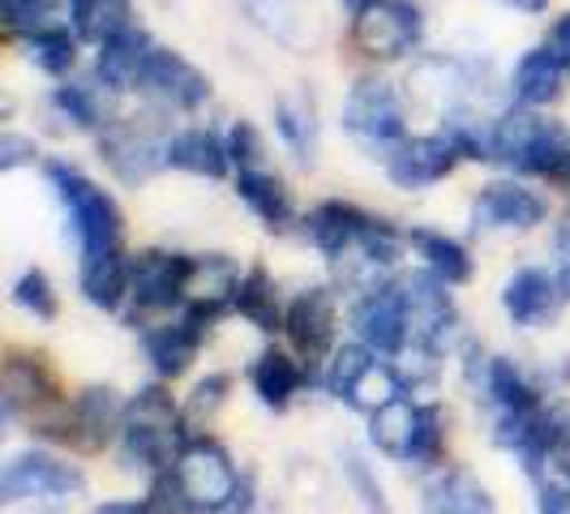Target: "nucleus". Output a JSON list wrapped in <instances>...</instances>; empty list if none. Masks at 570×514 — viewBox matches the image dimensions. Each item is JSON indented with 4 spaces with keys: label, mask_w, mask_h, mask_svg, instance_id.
I'll return each instance as SVG.
<instances>
[{
    "label": "nucleus",
    "mask_w": 570,
    "mask_h": 514,
    "mask_svg": "<svg viewBox=\"0 0 570 514\" xmlns=\"http://www.w3.org/2000/svg\"><path fill=\"white\" fill-rule=\"evenodd\" d=\"M185 416L176 412V403L164 386H142L134 403L125 407V425H120V455L129 467L146 472H164L185 451Z\"/></svg>",
    "instance_id": "1"
},
{
    "label": "nucleus",
    "mask_w": 570,
    "mask_h": 514,
    "mask_svg": "<svg viewBox=\"0 0 570 514\" xmlns=\"http://www.w3.org/2000/svg\"><path fill=\"white\" fill-rule=\"evenodd\" d=\"M493 159L528 176H549L570 189V134L532 112H507L493 120Z\"/></svg>",
    "instance_id": "2"
},
{
    "label": "nucleus",
    "mask_w": 570,
    "mask_h": 514,
    "mask_svg": "<svg viewBox=\"0 0 570 514\" xmlns=\"http://www.w3.org/2000/svg\"><path fill=\"white\" fill-rule=\"evenodd\" d=\"M48 180L69 215V228L78 236L82 254H104V249L125 245V219H120L112 194H104L95 180H86L82 171L69 164H48Z\"/></svg>",
    "instance_id": "3"
},
{
    "label": "nucleus",
    "mask_w": 570,
    "mask_h": 514,
    "mask_svg": "<svg viewBox=\"0 0 570 514\" xmlns=\"http://www.w3.org/2000/svg\"><path fill=\"white\" fill-rule=\"evenodd\" d=\"M168 134L150 120V116H125V120H108L104 138H99V155L112 168L116 180L125 185H142L159 168H168Z\"/></svg>",
    "instance_id": "4"
},
{
    "label": "nucleus",
    "mask_w": 570,
    "mask_h": 514,
    "mask_svg": "<svg viewBox=\"0 0 570 514\" xmlns=\"http://www.w3.org/2000/svg\"><path fill=\"white\" fill-rule=\"evenodd\" d=\"M343 129L365 146H400L407 138L400 90L382 78H361L343 99Z\"/></svg>",
    "instance_id": "5"
},
{
    "label": "nucleus",
    "mask_w": 570,
    "mask_h": 514,
    "mask_svg": "<svg viewBox=\"0 0 570 514\" xmlns=\"http://www.w3.org/2000/svg\"><path fill=\"white\" fill-rule=\"evenodd\" d=\"M425 34V13L412 0H373L356 18L352 39L370 60H400L407 57Z\"/></svg>",
    "instance_id": "6"
},
{
    "label": "nucleus",
    "mask_w": 570,
    "mask_h": 514,
    "mask_svg": "<svg viewBox=\"0 0 570 514\" xmlns=\"http://www.w3.org/2000/svg\"><path fill=\"white\" fill-rule=\"evenodd\" d=\"M194 279V257L168 254V249H142L129 261V296L138 314H164V309H185Z\"/></svg>",
    "instance_id": "7"
},
{
    "label": "nucleus",
    "mask_w": 570,
    "mask_h": 514,
    "mask_svg": "<svg viewBox=\"0 0 570 514\" xmlns=\"http://www.w3.org/2000/svg\"><path fill=\"white\" fill-rule=\"evenodd\" d=\"M176 472H180V481L189 488L194 506L206 514L228 506L232 497H236V488H240V476L232 467L228 451L219 442H210V437H189L180 458H176Z\"/></svg>",
    "instance_id": "8"
},
{
    "label": "nucleus",
    "mask_w": 570,
    "mask_h": 514,
    "mask_svg": "<svg viewBox=\"0 0 570 514\" xmlns=\"http://www.w3.org/2000/svg\"><path fill=\"white\" fill-rule=\"evenodd\" d=\"M403 300H407V343L412 347H425V352H442V343L451 339L455 330V300L446 291V279H438L433 270L425 275H407L400 279Z\"/></svg>",
    "instance_id": "9"
},
{
    "label": "nucleus",
    "mask_w": 570,
    "mask_h": 514,
    "mask_svg": "<svg viewBox=\"0 0 570 514\" xmlns=\"http://www.w3.org/2000/svg\"><path fill=\"white\" fill-rule=\"evenodd\" d=\"M86 488V476L57 455L22 451L4 463L0 472V497L4 502H27V497H73Z\"/></svg>",
    "instance_id": "10"
},
{
    "label": "nucleus",
    "mask_w": 570,
    "mask_h": 514,
    "mask_svg": "<svg viewBox=\"0 0 570 514\" xmlns=\"http://www.w3.org/2000/svg\"><path fill=\"white\" fill-rule=\"evenodd\" d=\"M138 90L150 95L155 103H164V108H176V112H198L202 103L210 99V78L202 73L198 65H189L180 52L155 48L150 60H146Z\"/></svg>",
    "instance_id": "11"
},
{
    "label": "nucleus",
    "mask_w": 570,
    "mask_h": 514,
    "mask_svg": "<svg viewBox=\"0 0 570 514\" xmlns=\"http://www.w3.org/2000/svg\"><path fill=\"white\" fill-rule=\"evenodd\" d=\"M567 428L558 425V416H553V412H544V407H528V412H502V421H498V433H493V437H498V446H502V451L519 455V463H523L532 476H541L549 455H558V446H562Z\"/></svg>",
    "instance_id": "12"
},
{
    "label": "nucleus",
    "mask_w": 570,
    "mask_h": 514,
    "mask_svg": "<svg viewBox=\"0 0 570 514\" xmlns=\"http://www.w3.org/2000/svg\"><path fill=\"white\" fill-rule=\"evenodd\" d=\"M463 159L459 146L446 134H425V138H403L391 159H386V176L400 189H429L438 180H446L455 164Z\"/></svg>",
    "instance_id": "13"
},
{
    "label": "nucleus",
    "mask_w": 570,
    "mask_h": 514,
    "mask_svg": "<svg viewBox=\"0 0 570 514\" xmlns=\"http://www.w3.org/2000/svg\"><path fill=\"white\" fill-rule=\"evenodd\" d=\"M352 326H356L361 343H370L373 352H382V356L403 352L407 347V300H403V287L400 284L373 287L370 296L356 305Z\"/></svg>",
    "instance_id": "14"
},
{
    "label": "nucleus",
    "mask_w": 570,
    "mask_h": 514,
    "mask_svg": "<svg viewBox=\"0 0 570 514\" xmlns=\"http://www.w3.org/2000/svg\"><path fill=\"white\" fill-rule=\"evenodd\" d=\"M287 339L292 347L317 365L322 356H331V343H335V296L326 291V287H309V291H301L296 300H292V309H287V322H284Z\"/></svg>",
    "instance_id": "15"
},
{
    "label": "nucleus",
    "mask_w": 570,
    "mask_h": 514,
    "mask_svg": "<svg viewBox=\"0 0 570 514\" xmlns=\"http://www.w3.org/2000/svg\"><path fill=\"white\" fill-rule=\"evenodd\" d=\"M562 300H570L558 275H544L537 266L519 270L514 279L502 287V309L511 314L514 326H549L553 317L562 314Z\"/></svg>",
    "instance_id": "16"
},
{
    "label": "nucleus",
    "mask_w": 570,
    "mask_h": 514,
    "mask_svg": "<svg viewBox=\"0 0 570 514\" xmlns=\"http://www.w3.org/2000/svg\"><path fill=\"white\" fill-rule=\"evenodd\" d=\"M125 425V412H120V403L108 386H90L82 391L73 407H69V421L60 428L57 437L60 442H78L82 451H104L108 442H112L116 433Z\"/></svg>",
    "instance_id": "17"
},
{
    "label": "nucleus",
    "mask_w": 570,
    "mask_h": 514,
    "mask_svg": "<svg viewBox=\"0 0 570 514\" xmlns=\"http://www.w3.org/2000/svg\"><path fill=\"white\" fill-rule=\"evenodd\" d=\"M472 224L476 228H537L544 224V201L541 194L514 185V180H493L481 189V198L472 201Z\"/></svg>",
    "instance_id": "18"
},
{
    "label": "nucleus",
    "mask_w": 570,
    "mask_h": 514,
    "mask_svg": "<svg viewBox=\"0 0 570 514\" xmlns=\"http://www.w3.org/2000/svg\"><path fill=\"white\" fill-rule=\"evenodd\" d=\"M155 52V39L142 27H125L120 34H112L108 43H99V57H95V78L108 86L112 95H129L142 82L146 60Z\"/></svg>",
    "instance_id": "19"
},
{
    "label": "nucleus",
    "mask_w": 570,
    "mask_h": 514,
    "mask_svg": "<svg viewBox=\"0 0 570 514\" xmlns=\"http://www.w3.org/2000/svg\"><path fill=\"white\" fill-rule=\"evenodd\" d=\"M567 78H570V65L544 43V48H532L528 57L514 65L511 95L523 108H549L553 99H562Z\"/></svg>",
    "instance_id": "20"
},
{
    "label": "nucleus",
    "mask_w": 570,
    "mask_h": 514,
    "mask_svg": "<svg viewBox=\"0 0 570 514\" xmlns=\"http://www.w3.org/2000/svg\"><path fill=\"white\" fill-rule=\"evenodd\" d=\"M365 210H356L352 201H322L309 210V219H305V228H309V240H314V249L322 257H331V261H340L356 249V236L365 228Z\"/></svg>",
    "instance_id": "21"
},
{
    "label": "nucleus",
    "mask_w": 570,
    "mask_h": 514,
    "mask_svg": "<svg viewBox=\"0 0 570 514\" xmlns=\"http://www.w3.org/2000/svg\"><path fill=\"white\" fill-rule=\"evenodd\" d=\"M129 261L125 245L120 249H104V254H82V270H78V284L82 296L95 309H120V300L129 296Z\"/></svg>",
    "instance_id": "22"
},
{
    "label": "nucleus",
    "mask_w": 570,
    "mask_h": 514,
    "mask_svg": "<svg viewBox=\"0 0 570 514\" xmlns=\"http://www.w3.org/2000/svg\"><path fill=\"white\" fill-rule=\"evenodd\" d=\"M202 339H206V330H202L198 322H189V317L180 314L168 326L146 330V356H150V365H155L159 377H180V373L194 365Z\"/></svg>",
    "instance_id": "23"
},
{
    "label": "nucleus",
    "mask_w": 570,
    "mask_h": 514,
    "mask_svg": "<svg viewBox=\"0 0 570 514\" xmlns=\"http://www.w3.org/2000/svg\"><path fill=\"white\" fill-rule=\"evenodd\" d=\"M425 514H498L489 488L472 472H442L425 485Z\"/></svg>",
    "instance_id": "24"
},
{
    "label": "nucleus",
    "mask_w": 570,
    "mask_h": 514,
    "mask_svg": "<svg viewBox=\"0 0 570 514\" xmlns=\"http://www.w3.org/2000/svg\"><path fill=\"white\" fill-rule=\"evenodd\" d=\"M168 168L189 171V176H206V180H219L228 176L232 155L228 142H219L210 129H185L168 142Z\"/></svg>",
    "instance_id": "25"
},
{
    "label": "nucleus",
    "mask_w": 570,
    "mask_h": 514,
    "mask_svg": "<svg viewBox=\"0 0 570 514\" xmlns=\"http://www.w3.org/2000/svg\"><path fill=\"white\" fill-rule=\"evenodd\" d=\"M416 428H421V407L407 403L403 395L391 399L386 407H377L370 416L373 446H377L382 455L403 458V463H412V455H416Z\"/></svg>",
    "instance_id": "26"
},
{
    "label": "nucleus",
    "mask_w": 570,
    "mask_h": 514,
    "mask_svg": "<svg viewBox=\"0 0 570 514\" xmlns=\"http://www.w3.org/2000/svg\"><path fill=\"white\" fill-rule=\"evenodd\" d=\"M245 9L257 27L275 34L287 48H301L314 39V13L305 0H245Z\"/></svg>",
    "instance_id": "27"
},
{
    "label": "nucleus",
    "mask_w": 570,
    "mask_h": 514,
    "mask_svg": "<svg viewBox=\"0 0 570 514\" xmlns=\"http://www.w3.org/2000/svg\"><path fill=\"white\" fill-rule=\"evenodd\" d=\"M57 377L39 356L9 360V369H4V421H13L22 412V403H57Z\"/></svg>",
    "instance_id": "28"
},
{
    "label": "nucleus",
    "mask_w": 570,
    "mask_h": 514,
    "mask_svg": "<svg viewBox=\"0 0 570 514\" xmlns=\"http://www.w3.org/2000/svg\"><path fill=\"white\" fill-rule=\"evenodd\" d=\"M236 194H240V201L254 210L266 228H287L292 224V198H287L279 176H271V171L262 168L240 171L236 176Z\"/></svg>",
    "instance_id": "29"
},
{
    "label": "nucleus",
    "mask_w": 570,
    "mask_h": 514,
    "mask_svg": "<svg viewBox=\"0 0 570 514\" xmlns=\"http://www.w3.org/2000/svg\"><path fill=\"white\" fill-rule=\"evenodd\" d=\"M275 129L279 138L287 142V150L301 159V164H314L317 159V112H314V99L305 90L296 95H284L275 103Z\"/></svg>",
    "instance_id": "30"
},
{
    "label": "nucleus",
    "mask_w": 570,
    "mask_h": 514,
    "mask_svg": "<svg viewBox=\"0 0 570 514\" xmlns=\"http://www.w3.org/2000/svg\"><path fill=\"white\" fill-rule=\"evenodd\" d=\"M236 314L245 317V322H254L257 330H284L287 314L279 309L275 279L262 266L240 275V284H236Z\"/></svg>",
    "instance_id": "31"
},
{
    "label": "nucleus",
    "mask_w": 570,
    "mask_h": 514,
    "mask_svg": "<svg viewBox=\"0 0 570 514\" xmlns=\"http://www.w3.org/2000/svg\"><path fill=\"white\" fill-rule=\"evenodd\" d=\"M407 245L425 257V266L438 279H446L451 287L472 279V257H468V249H463L459 240H451V236L429 231V228H412L407 231Z\"/></svg>",
    "instance_id": "32"
},
{
    "label": "nucleus",
    "mask_w": 570,
    "mask_h": 514,
    "mask_svg": "<svg viewBox=\"0 0 570 514\" xmlns=\"http://www.w3.org/2000/svg\"><path fill=\"white\" fill-rule=\"evenodd\" d=\"M69 22L86 43H108L112 34L134 27L129 18V0H69Z\"/></svg>",
    "instance_id": "33"
},
{
    "label": "nucleus",
    "mask_w": 570,
    "mask_h": 514,
    "mask_svg": "<svg viewBox=\"0 0 570 514\" xmlns=\"http://www.w3.org/2000/svg\"><path fill=\"white\" fill-rule=\"evenodd\" d=\"M301 386H305V369L287 352H262V360L254 365L257 399L266 403V407H275V412H284Z\"/></svg>",
    "instance_id": "34"
},
{
    "label": "nucleus",
    "mask_w": 570,
    "mask_h": 514,
    "mask_svg": "<svg viewBox=\"0 0 570 514\" xmlns=\"http://www.w3.org/2000/svg\"><path fill=\"white\" fill-rule=\"evenodd\" d=\"M27 43V60L35 69L52 73V78H65L73 65H78V30H65V27H48V30H35L22 39Z\"/></svg>",
    "instance_id": "35"
},
{
    "label": "nucleus",
    "mask_w": 570,
    "mask_h": 514,
    "mask_svg": "<svg viewBox=\"0 0 570 514\" xmlns=\"http://www.w3.org/2000/svg\"><path fill=\"white\" fill-rule=\"evenodd\" d=\"M485 386H489V399L498 403L502 412H528V407H541L537 391L528 386V377L514 369L511 360H489Z\"/></svg>",
    "instance_id": "36"
},
{
    "label": "nucleus",
    "mask_w": 570,
    "mask_h": 514,
    "mask_svg": "<svg viewBox=\"0 0 570 514\" xmlns=\"http://www.w3.org/2000/svg\"><path fill=\"white\" fill-rule=\"evenodd\" d=\"M403 395V382L400 373L391 369V365H382V360H373L370 369L356 377V386L347 391V407H356V412H377V407H386L391 399H400Z\"/></svg>",
    "instance_id": "37"
},
{
    "label": "nucleus",
    "mask_w": 570,
    "mask_h": 514,
    "mask_svg": "<svg viewBox=\"0 0 570 514\" xmlns=\"http://www.w3.org/2000/svg\"><path fill=\"white\" fill-rule=\"evenodd\" d=\"M373 352L370 343H343L331 352V360H326V373H322V382H326V391L335 395V399H347V391L356 386V377L373 365Z\"/></svg>",
    "instance_id": "38"
},
{
    "label": "nucleus",
    "mask_w": 570,
    "mask_h": 514,
    "mask_svg": "<svg viewBox=\"0 0 570 514\" xmlns=\"http://www.w3.org/2000/svg\"><path fill=\"white\" fill-rule=\"evenodd\" d=\"M60 9H69V0H0V22L9 34L27 39L35 30L57 27Z\"/></svg>",
    "instance_id": "39"
},
{
    "label": "nucleus",
    "mask_w": 570,
    "mask_h": 514,
    "mask_svg": "<svg viewBox=\"0 0 570 514\" xmlns=\"http://www.w3.org/2000/svg\"><path fill=\"white\" fill-rule=\"evenodd\" d=\"M52 108H57L65 120H73L78 129H99V125H108L95 86H82V82L57 86V90H52Z\"/></svg>",
    "instance_id": "40"
},
{
    "label": "nucleus",
    "mask_w": 570,
    "mask_h": 514,
    "mask_svg": "<svg viewBox=\"0 0 570 514\" xmlns=\"http://www.w3.org/2000/svg\"><path fill=\"white\" fill-rule=\"evenodd\" d=\"M451 142L459 146L463 159H493V125H481L476 116L451 112L446 116V129H442Z\"/></svg>",
    "instance_id": "41"
},
{
    "label": "nucleus",
    "mask_w": 570,
    "mask_h": 514,
    "mask_svg": "<svg viewBox=\"0 0 570 514\" xmlns=\"http://www.w3.org/2000/svg\"><path fill=\"white\" fill-rule=\"evenodd\" d=\"M146 506H150V514H198L189 488H185L180 472H176V463L164 467V472H155L150 493H146Z\"/></svg>",
    "instance_id": "42"
},
{
    "label": "nucleus",
    "mask_w": 570,
    "mask_h": 514,
    "mask_svg": "<svg viewBox=\"0 0 570 514\" xmlns=\"http://www.w3.org/2000/svg\"><path fill=\"white\" fill-rule=\"evenodd\" d=\"M400 245L403 236L386 219H365V228H361V236H356V254L365 257L370 266H391L395 257H400Z\"/></svg>",
    "instance_id": "43"
},
{
    "label": "nucleus",
    "mask_w": 570,
    "mask_h": 514,
    "mask_svg": "<svg viewBox=\"0 0 570 514\" xmlns=\"http://www.w3.org/2000/svg\"><path fill=\"white\" fill-rule=\"evenodd\" d=\"M13 300H18V309H27L30 317H39V322H52L57 317V291L48 284V275L43 270H27L18 284H13Z\"/></svg>",
    "instance_id": "44"
},
{
    "label": "nucleus",
    "mask_w": 570,
    "mask_h": 514,
    "mask_svg": "<svg viewBox=\"0 0 570 514\" xmlns=\"http://www.w3.org/2000/svg\"><path fill=\"white\" fill-rule=\"evenodd\" d=\"M343 472H347V485L361 493L365 511H370V514H391V506H386V493H382V485L373 481L370 463L356 455V451H347V455H343Z\"/></svg>",
    "instance_id": "45"
},
{
    "label": "nucleus",
    "mask_w": 570,
    "mask_h": 514,
    "mask_svg": "<svg viewBox=\"0 0 570 514\" xmlns=\"http://www.w3.org/2000/svg\"><path fill=\"white\" fill-rule=\"evenodd\" d=\"M228 377L224 373H215V377H206L198 382V391H194V399L185 407V425H202V421H210L215 412H219V403L228 399Z\"/></svg>",
    "instance_id": "46"
},
{
    "label": "nucleus",
    "mask_w": 570,
    "mask_h": 514,
    "mask_svg": "<svg viewBox=\"0 0 570 514\" xmlns=\"http://www.w3.org/2000/svg\"><path fill=\"white\" fill-rule=\"evenodd\" d=\"M228 155L240 171H249L262 164V138H257V129L249 120H236L228 129Z\"/></svg>",
    "instance_id": "47"
},
{
    "label": "nucleus",
    "mask_w": 570,
    "mask_h": 514,
    "mask_svg": "<svg viewBox=\"0 0 570 514\" xmlns=\"http://www.w3.org/2000/svg\"><path fill=\"white\" fill-rule=\"evenodd\" d=\"M442 455V412L425 403L421 407V428H416V455L412 463H433V458Z\"/></svg>",
    "instance_id": "48"
},
{
    "label": "nucleus",
    "mask_w": 570,
    "mask_h": 514,
    "mask_svg": "<svg viewBox=\"0 0 570 514\" xmlns=\"http://www.w3.org/2000/svg\"><path fill=\"white\" fill-rule=\"evenodd\" d=\"M35 142L30 138H22V134H4L0 138V171H13L22 168V164H35Z\"/></svg>",
    "instance_id": "49"
},
{
    "label": "nucleus",
    "mask_w": 570,
    "mask_h": 514,
    "mask_svg": "<svg viewBox=\"0 0 570 514\" xmlns=\"http://www.w3.org/2000/svg\"><path fill=\"white\" fill-rule=\"evenodd\" d=\"M553 275H558L562 291L570 296V228H562L553 236Z\"/></svg>",
    "instance_id": "50"
},
{
    "label": "nucleus",
    "mask_w": 570,
    "mask_h": 514,
    "mask_svg": "<svg viewBox=\"0 0 570 514\" xmlns=\"http://www.w3.org/2000/svg\"><path fill=\"white\" fill-rule=\"evenodd\" d=\"M541 514H570V488L567 485H544Z\"/></svg>",
    "instance_id": "51"
},
{
    "label": "nucleus",
    "mask_w": 570,
    "mask_h": 514,
    "mask_svg": "<svg viewBox=\"0 0 570 514\" xmlns=\"http://www.w3.org/2000/svg\"><path fill=\"white\" fill-rule=\"evenodd\" d=\"M549 48H553V52H558V57L570 65V13L553 22V30H549Z\"/></svg>",
    "instance_id": "52"
},
{
    "label": "nucleus",
    "mask_w": 570,
    "mask_h": 514,
    "mask_svg": "<svg viewBox=\"0 0 570 514\" xmlns=\"http://www.w3.org/2000/svg\"><path fill=\"white\" fill-rule=\"evenodd\" d=\"M90 514H150L146 502H104V506H95Z\"/></svg>",
    "instance_id": "53"
},
{
    "label": "nucleus",
    "mask_w": 570,
    "mask_h": 514,
    "mask_svg": "<svg viewBox=\"0 0 570 514\" xmlns=\"http://www.w3.org/2000/svg\"><path fill=\"white\" fill-rule=\"evenodd\" d=\"M498 4H507L514 13H544L549 9V0H498Z\"/></svg>",
    "instance_id": "54"
},
{
    "label": "nucleus",
    "mask_w": 570,
    "mask_h": 514,
    "mask_svg": "<svg viewBox=\"0 0 570 514\" xmlns=\"http://www.w3.org/2000/svg\"><path fill=\"white\" fill-rule=\"evenodd\" d=\"M373 0H343V9H347V13H352V18H361V13H365V9H370Z\"/></svg>",
    "instance_id": "55"
},
{
    "label": "nucleus",
    "mask_w": 570,
    "mask_h": 514,
    "mask_svg": "<svg viewBox=\"0 0 570 514\" xmlns=\"http://www.w3.org/2000/svg\"><path fill=\"white\" fill-rule=\"evenodd\" d=\"M558 458H562V467H567V476H570V428H567V437H562V446H558Z\"/></svg>",
    "instance_id": "56"
}]
</instances>
